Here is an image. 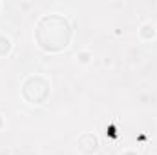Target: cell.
Returning a JSON list of instances; mask_svg holds the SVG:
<instances>
[{"label": "cell", "instance_id": "obj_6", "mask_svg": "<svg viewBox=\"0 0 157 155\" xmlns=\"http://www.w3.org/2000/svg\"><path fill=\"white\" fill-rule=\"evenodd\" d=\"M75 62L78 66H90L93 62V51L84 47V49H78L77 55H75Z\"/></svg>", "mask_w": 157, "mask_h": 155}, {"label": "cell", "instance_id": "obj_9", "mask_svg": "<svg viewBox=\"0 0 157 155\" xmlns=\"http://www.w3.org/2000/svg\"><path fill=\"white\" fill-rule=\"evenodd\" d=\"M0 7H2V2H0Z\"/></svg>", "mask_w": 157, "mask_h": 155}, {"label": "cell", "instance_id": "obj_7", "mask_svg": "<svg viewBox=\"0 0 157 155\" xmlns=\"http://www.w3.org/2000/svg\"><path fill=\"white\" fill-rule=\"evenodd\" d=\"M117 155H141L137 150H133V148H126V150H122V152H119Z\"/></svg>", "mask_w": 157, "mask_h": 155}, {"label": "cell", "instance_id": "obj_2", "mask_svg": "<svg viewBox=\"0 0 157 155\" xmlns=\"http://www.w3.org/2000/svg\"><path fill=\"white\" fill-rule=\"evenodd\" d=\"M49 93H51V80L42 73L28 75L22 82V88H20L22 99L31 106L46 104V100L49 99Z\"/></svg>", "mask_w": 157, "mask_h": 155}, {"label": "cell", "instance_id": "obj_8", "mask_svg": "<svg viewBox=\"0 0 157 155\" xmlns=\"http://www.w3.org/2000/svg\"><path fill=\"white\" fill-rule=\"evenodd\" d=\"M4 128H6V117H4L2 113H0V131H2Z\"/></svg>", "mask_w": 157, "mask_h": 155}, {"label": "cell", "instance_id": "obj_5", "mask_svg": "<svg viewBox=\"0 0 157 155\" xmlns=\"http://www.w3.org/2000/svg\"><path fill=\"white\" fill-rule=\"evenodd\" d=\"M13 51V40L9 35L0 33V59H7Z\"/></svg>", "mask_w": 157, "mask_h": 155}, {"label": "cell", "instance_id": "obj_3", "mask_svg": "<svg viewBox=\"0 0 157 155\" xmlns=\"http://www.w3.org/2000/svg\"><path fill=\"white\" fill-rule=\"evenodd\" d=\"M77 152L80 155H97L101 152V139L95 131H82L77 139Z\"/></svg>", "mask_w": 157, "mask_h": 155}, {"label": "cell", "instance_id": "obj_1", "mask_svg": "<svg viewBox=\"0 0 157 155\" xmlns=\"http://www.w3.org/2000/svg\"><path fill=\"white\" fill-rule=\"evenodd\" d=\"M73 39V26L70 20L59 13L40 17L35 28V40L42 51L60 53L70 47Z\"/></svg>", "mask_w": 157, "mask_h": 155}, {"label": "cell", "instance_id": "obj_4", "mask_svg": "<svg viewBox=\"0 0 157 155\" xmlns=\"http://www.w3.org/2000/svg\"><path fill=\"white\" fill-rule=\"evenodd\" d=\"M137 37L143 40V42H152V40H155L157 39V22L152 20V18L144 20V22L139 26V29H137Z\"/></svg>", "mask_w": 157, "mask_h": 155}]
</instances>
